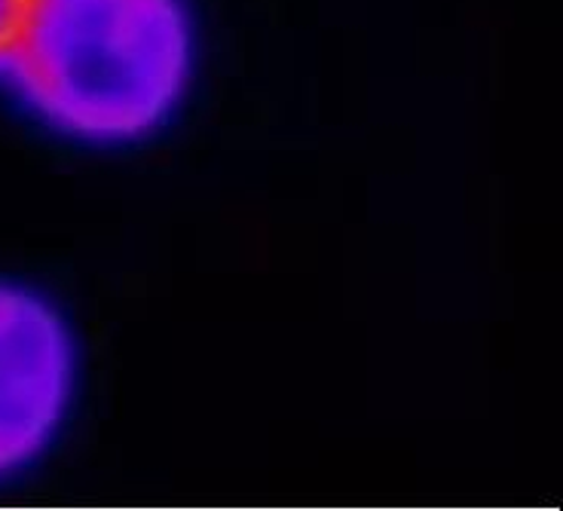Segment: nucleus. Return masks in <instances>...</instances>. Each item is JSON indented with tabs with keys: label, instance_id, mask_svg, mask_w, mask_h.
<instances>
[{
	"label": "nucleus",
	"instance_id": "1",
	"mask_svg": "<svg viewBox=\"0 0 563 511\" xmlns=\"http://www.w3.org/2000/svg\"><path fill=\"white\" fill-rule=\"evenodd\" d=\"M187 71L181 0H37L10 77L53 126L120 142L169 116Z\"/></svg>",
	"mask_w": 563,
	"mask_h": 511
},
{
	"label": "nucleus",
	"instance_id": "3",
	"mask_svg": "<svg viewBox=\"0 0 563 511\" xmlns=\"http://www.w3.org/2000/svg\"><path fill=\"white\" fill-rule=\"evenodd\" d=\"M37 0H0V74L13 71L22 43L29 37Z\"/></svg>",
	"mask_w": 563,
	"mask_h": 511
},
{
	"label": "nucleus",
	"instance_id": "2",
	"mask_svg": "<svg viewBox=\"0 0 563 511\" xmlns=\"http://www.w3.org/2000/svg\"><path fill=\"white\" fill-rule=\"evenodd\" d=\"M74 389V341L56 307L0 285V475L56 435Z\"/></svg>",
	"mask_w": 563,
	"mask_h": 511
}]
</instances>
